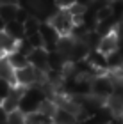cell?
I'll return each instance as SVG.
<instances>
[{"instance_id":"cell-1","label":"cell","mask_w":123,"mask_h":124,"mask_svg":"<svg viewBox=\"0 0 123 124\" xmlns=\"http://www.w3.org/2000/svg\"><path fill=\"white\" fill-rule=\"evenodd\" d=\"M113 89H114V82L111 75L107 71L105 73H98L91 78V94L96 96L100 99H107L111 94H113Z\"/></svg>"},{"instance_id":"cell-5","label":"cell","mask_w":123,"mask_h":124,"mask_svg":"<svg viewBox=\"0 0 123 124\" xmlns=\"http://www.w3.org/2000/svg\"><path fill=\"white\" fill-rule=\"evenodd\" d=\"M120 48V37H118V34H116L114 30L113 32H109V34H105V36L100 37V43H98V48L102 53H111V52H114V50H118Z\"/></svg>"},{"instance_id":"cell-4","label":"cell","mask_w":123,"mask_h":124,"mask_svg":"<svg viewBox=\"0 0 123 124\" xmlns=\"http://www.w3.org/2000/svg\"><path fill=\"white\" fill-rule=\"evenodd\" d=\"M47 55H48V52L41 46V48H32L30 52H29V55H27V59H29V64H30L32 67L41 69V71H47V69H48Z\"/></svg>"},{"instance_id":"cell-14","label":"cell","mask_w":123,"mask_h":124,"mask_svg":"<svg viewBox=\"0 0 123 124\" xmlns=\"http://www.w3.org/2000/svg\"><path fill=\"white\" fill-rule=\"evenodd\" d=\"M39 23L41 21L34 18V16H29L25 21H23V30H25V36H29V34H34L39 30Z\"/></svg>"},{"instance_id":"cell-24","label":"cell","mask_w":123,"mask_h":124,"mask_svg":"<svg viewBox=\"0 0 123 124\" xmlns=\"http://www.w3.org/2000/svg\"><path fill=\"white\" fill-rule=\"evenodd\" d=\"M45 124H52V122H45Z\"/></svg>"},{"instance_id":"cell-10","label":"cell","mask_w":123,"mask_h":124,"mask_svg":"<svg viewBox=\"0 0 123 124\" xmlns=\"http://www.w3.org/2000/svg\"><path fill=\"white\" fill-rule=\"evenodd\" d=\"M16 43L13 37L9 36L5 30H0V53H9L16 48Z\"/></svg>"},{"instance_id":"cell-9","label":"cell","mask_w":123,"mask_h":124,"mask_svg":"<svg viewBox=\"0 0 123 124\" xmlns=\"http://www.w3.org/2000/svg\"><path fill=\"white\" fill-rule=\"evenodd\" d=\"M4 30L7 32L9 36L14 39V41H20V39H23V37H25L23 23H20V21H16V20L7 21V23H5V27H4Z\"/></svg>"},{"instance_id":"cell-13","label":"cell","mask_w":123,"mask_h":124,"mask_svg":"<svg viewBox=\"0 0 123 124\" xmlns=\"http://www.w3.org/2000/svg\"><path fill=\"white\" fill-rule=\"evenodd\" d=\"M113 16H114V13H113V7H111V4L100 5V7H96V11H95V20H96V21L109 20V18H113Z\"/></svg>"},{"instance_id":"cell-17","label":"cell","mask_w":123,"mask_h":124,"mask_svg":"<svg viewBox=\"0 0 123 124\" xmlns=\"http://www.w3.org/2000/svg\"><path fill=\"white\" fill-rule=\"evenodd\" d=\"M29 13H27V11L25 9H21V7H18V9H16V16H14V20L16 21H20V23H23V21L27 20V18H29Z\"/></svg>"},{"instance_id":"cell-11","label":"cell","mask_w":123,"mask_h":124,"mask_svg":"<svg viewBox=\"0 0 123 124\" xmlns=\"http://www.w3.org/2000/svg\"><path fill=\"white\" fill-rule=\"evenodd\" d=\"M55 108H57V105H55V101L50 99V98H43L39 101V105H38V112L43 114V115H47V117H50V119H52Z\"/></svg>"},{"instance_id":"cell-15","label":"cell","mask_w":123,"mask_h":124,"mask_svg":"<svg viewBox=\"0 0 123 124\" xmlns=\"http://www.w3.org/2000/svg\"><path fill=\"white\" fill-rule=\"evenodd\" d=\"M5 124H25V114H21L18 108L9 112L7 119H5Z\"/></svg>"},{"instance_id":"cell-6","label":"cell","mask_w":123,"mask_h":124,"mask_svg":"<svg viewBox=\"0 0 123 124\" xmlns=\"http://www.w3.org/2000/svg\"><path fill=\"white\" fill-rule=\"evenodd\" d=\"M0 80L7 82L11 87L16 85V78H14V69L11 67L5 53H0Z\"/></svg>"},{"instance_id":"cell-2","label":"cell","mask_w":123,"mask_h":124,"mask_svg":"<svg viewBox=\"0 0 123 124\" xmlns=\"http://www.w3.org/2000/svg\"><path fill=\"white\" fill-rule=\"evenodd\" d=\"M48 23L54 27V30L59 36H66V34H70L71 27H73V18L66 9H59L48 18Z\"/></svg>"},{"instance_id":"cell-16","label":"cell","mask_w":123,"mask_h":124,"mask_svg":"<svg viewBox=\"0 0 123 124\" xmlns=\"http://www.w3.org/2000/svg\"><path fill=\"white\" fill-rule=\"evenodd\" d=\"M25 39L29 41V44L32 48H41L43 46V37L39 32H34V34H29V36H25Z\"/></svg>"},{"instance_id":"cell-8","label":"cell","mask_w":123,"mask_h":124,"mask_svg":"<svg viewBox=\"0 0 123 124\" xmlns=\"http://www.w3.org/2000/svg\"><path fill=\"white\" fill-rule=\"evenodd\" d=\"M5 57H7V60H9V64H11V67L16 71V69H20V67H25L27 64H29V59H27V55L25 53H21V52H18V50H13V52H9V53H5Z\"/></svg>"},{"instance_id":"cell-3","label":"cell","mask_w":123,"mask_h":124,"mask_svg":"<svg viewBox=\"0 0 123 124\" xmlns=\"http://www.w3.org/2000/svg\"><path fill=\"white\" fill-rule=\"evenodd\" d=\"M86 60L91 64V67L96 73H105L109 69V66H107V55L102 53L100 50H89L87 55H86Z\"/></svg>"},{"instance_id":"cell-12","label":"cell","mask_w":123,"mask_h":124,"mask_svg":"<svg viewBox=\"0 0 123 124\" xmlns=\"http://www.w3.org/2000/svg\"><path fill=\"white\" fill-rule=\"evenodd\" d=\"M16 9H18V5L16 4H0V18L2 21H13L14 16H16Z\"/></svg>"},{"instance_id":"cell-18","label":"cell","mask_w":123,"mask_h":124,"mask_svg":"<svg viewBox=\"0 0 123 124\" xmlns=\"http://www.w3.org/2000/svg\"><path fill=\"white\" fill-rule=\"evenodd\" d=\"M77 0H55V5H57V9H68L70 5H73Z\"/></svg>"},{"instance_id":"cell-23","label":"cell","mask_w":123,"mask_h":124,"mask_svg":"<svg viewBox=\"0 0 123 124\" xmlns=\"http://www.w3.org/2000/svg\"><path fill=\"white\" fill-rule=\"evenodd\" d=\"M121 66H123V53H121Z\"/></svg>"},{"instance_id":"cell-22","label":"cell","mask_w":123,"mask_h":124,"mask_svg":"<svg viewBox=\"0 0 123 124\" xmlns=\"http://www.w3.org/2000/svg\"><path fill=\"white\" fill-rule=\"evenodd\" d=\"M118 23H120V25H123V16H121V21H118Z\"/></svg>"},{"instance_id":"cell-7","label":"cell","mask_w":123,"mask_h":124,"mask_svg":"<svg viewBox=\"0 0 123 124\" xmlns=\"http://www.w3.org/2000/svg\"><path fill=\"white\" fill-rule=\"evenodd\" d=\"M52 124H77V117H75V114L57 106L52 115Z\"/></svg>"},{"instance_id":"cell-20","label":"cell","mask_w":123,"mask_h":124,"mask_svg":"<svg viewBox=\"0 0 123 124\" xmlns=\"http://www.w3.org/2000/svg\"><path fill=\"white\" fill-rule=\"evenodd\" d=\"M0 4H16L18 5V0H0Z\"/></svg>"},{"instance_id":"cell-19","label":"cell","mask_w":123,"mask_h":124,"mask_svg":"<svg viewBox=\"0 0 123 124\" xmlns=\"http://www.w3.org/2000/svg\"><path fill=\"white\" fill-rule=\"evenodd\" d=\"M5 119H7V112L2 108V105H0V124H5Z\"/></svg>"},{"instance_id":"cell-21","label":"cell","mask_w":123,"mask_h":124,"mask_svg":"<svg viewBox=\"0 0 123 124\" xmlns=\"http://www.w3.org/2000/svg\"><path fill=\"white\" fill-rule=\"evenodd\" d=\"M4 27H5V21H2V18H0V30H4Z\"/></svg>"}]
</instances>
